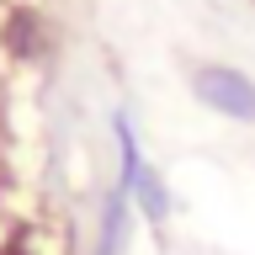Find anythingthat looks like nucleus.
I'll return each mask as SVG.
<instances>
[{
    "mask_svg": "<svg viewBox=\"0 0 255 255\" xmlns=\"http://www.w3.org/2000/svg\"><path fill=\"white\" fill-rule=\"evenodd\" d=\"M191 96L207 112L229 117V123H255V80L234 64H197L191 69Z\"/></svg>",
    "mask_w": 255,
    "mask_h": 255,
    "instance_id": "obj_1",
    "label": "nucleus"
},
{
    "mask_svg": "<svg viewBox=\"0 0 255 255\" xmlns=\"http://www.w3.org/2000/svg\"><path fill=\"white\" fill-rule=\"evenodd\" d=\"M0 48H5L16 64H43L48 53H53V21H48L37 5H11L5 21H0Z\"/></svg>",
    "mask_w": 255,
    "mask_h": 255,
    "instance_id": "obj_2",
    "label": "nucleus"
},
{
    "mask_svg": "<svg viewBox=\"0 0 255 255\" xmlns=\"http://www.w3.org/2000/svg\"><path fill=\"white\" fill-rule=\"evenodd\" d=\"M123 191H128V197H138V213H143L149 223H165V218H170V186L154 175V165H149V159L138 165V175H133Z\"/></svg>",
    "mask_w": 255,
    "mask_h": 255,
    "instance_id": "obj_3",
    "label": "nucleus"
},
{
    "mask_svg": "<svg viewBox=\"0 0 255 255\" xmlns=\"http://www.w3.org/2000/svg\"><path fill=\"white\" fill-rule=\"evenodd\" d=\"M128 207H133V197H128L123 186H112V191H107V207H101L96 255H123V239H128Z\"/></svg>",
    "mask_w": 255,
    "mask_h": 255,
    "instance_id": "obj_4",
    "label": "nucleus"
},
{
    "mask_svg": "<svg viewBox=\"0 0 255 255\" xmlns=\"http://www.w3.org/2000/svg\"><path fill=\"white\" fill-rule=\"evenodd\" d=\"M0 255H37V234H32L27 223H16L11 234L0 239Z\"/></svg>",
    "mask_w": 255,
    "mask_h": 255,
    "instance_id": "obj_5",
    "label": "nucleus"
}]
</instances>
